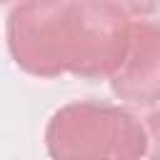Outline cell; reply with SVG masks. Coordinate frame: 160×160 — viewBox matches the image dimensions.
Instances as JSON below:
<instances>
[{
	"mask_svg": "<svg viewBox=\"0 0 160 160\" xmlns=\"http://www.w3.org/2000/svg\"><path fill=\"white\" fill-rule=\"evenodd\" d=\"M132 8L92 0L18 2L5 38L18 68L38 78H110L128 50Z\"/></svg>",
	"mask_w": 160,
	"mask_h": 160,
	"instance_id": "obj_1",
	"label": "cell"
},
{
	"mask_svg": "<svg viewBox=\"0 0 160 160\" xmlns=\"http://www.w3.org/2000/svg\"><path fill=\"white\" fill-rule=\"evenodd\" d=\"M52 160H145L142 122L120 105L78 100L58 108L45 128Z\"/></svg>",
	"mask_w": 160,
	"mask_h": 160,
	"instance_id": "obj_2",
	"label": "cell"
},
{
	"mask_svg": "<svg viewBox=\"0 0 160 160\" xmlns=\"http://www.w3.org/2000/svg\"><path fill=\"white\" fill-rule=\"evenodd\" d=\"M110 90L130 105L160 102V22L132 20L125 58L110 75Z\"/></svg>",
	"mask_w": 160,
	"mask_h": 160,
	"instance_id": "obj_3",
	"label": "cell"
},
{
	"mask_svg": "<svg viewBox=\"0 0 160 160\" xmlns=\"http://www.w3.org/2000/svg\"><path fill=\"white\" fill-rule=\"evenodd\" d=\"M145 138H148V150H145V158L148 160H160V110H152L145 122Z\"/></svg>",
	"mask_w": 160,
	"mask_h": 160,
	"instance_id": "obj_4",
	"label": "cell"
}]
</instances>
